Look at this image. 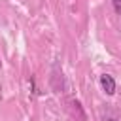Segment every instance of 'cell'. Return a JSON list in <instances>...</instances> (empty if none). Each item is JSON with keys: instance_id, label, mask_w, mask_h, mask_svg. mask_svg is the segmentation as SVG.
<instances>
[{"instance_id": "cell-1", "label": "cell", "mask_w": 121, "mask_h": 121, "mask_svg": "<svg viewBox=\"0 0 121 121\" xmlns=\"http://www.w3.org/2000/svg\"><path fill=\"white\" fill-rule=\"evenodd\" d=\"M100 85H102V89L106 91V95H113V93H115V81H113L112 76L102 74V76H100Z\"/></svg>"}, {"instance_id": "cell-2", "label": "cell", "mask_w": 121, "mask_h": 121, "mask_svg": "<svg viewBox=\"0 0 121 121\" xmlns=\"http://www.w3.org/2000/svg\"><path fill=\"white\" fill-rule=\"evenodd\" d=\"M113 2V9L117 11V15H121V0H112Z\"/></svg>"}, {"instance_id": "cell-3", "label": "cell", "mask_w": 121, "mask_h": 121, "mask_svg": "<svg viewBox=\"0 0 121 121\" xmlns=\"http://www.w3.org/2000/svg\"><path fill=\"white\" fill-rule=\"evenodd\" d=\"M108 121H117V119H108Z\"/></svg>"}]
</instances>
